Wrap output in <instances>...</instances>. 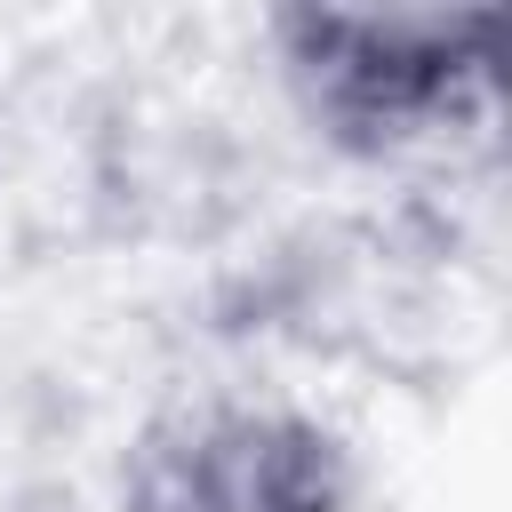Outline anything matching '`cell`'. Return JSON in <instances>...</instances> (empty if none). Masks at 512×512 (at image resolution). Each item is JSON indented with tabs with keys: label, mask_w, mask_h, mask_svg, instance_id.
I'll list each match as a JSON object with an SVG mask.
<instances>
[{
	"label": "cell",
	"mask_w": 512,
	"mask_h": 512,
	"mask_svg": "<svg viewBox=\"0 0 512 512\" xmlns=\"http://www.w3.org/2000/svg\"><path fill=\"white\" fill-rule=\"evenodd\" d=\"M288 104L344 160H400L496 104V8H272Z\"/></svg>",
	"instance_id": "6da1fadb"
},
{
	"label": "cell",
	"mask_w": 512,
	"mask_h": 512,
	"mask_svg": "<svg viewBox=\"0 0 512 512\" xmlns=\"http://www.w3.org/2000/svg\"><path fill=\"white\" fill-rule=\"evenodd\" d=\"M120 512H360V464L288 400L192 392L136 432Z\"/></svg>",
	"instance_id": "7a4b0ae2"
}]
</instances>
